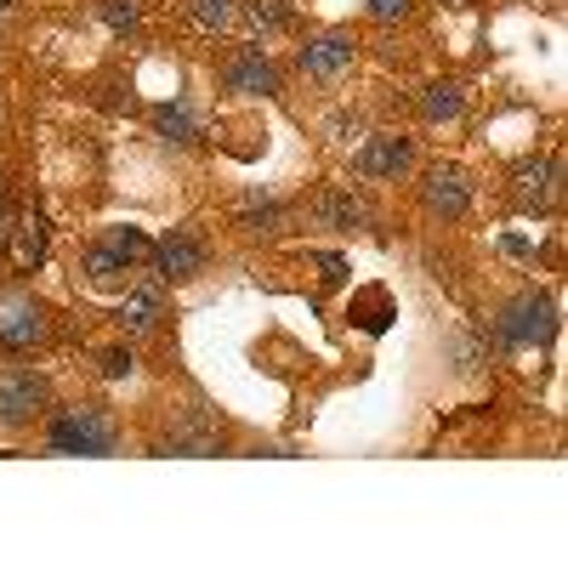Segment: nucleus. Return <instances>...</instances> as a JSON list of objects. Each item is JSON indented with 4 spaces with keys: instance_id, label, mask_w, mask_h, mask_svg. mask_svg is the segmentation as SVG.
Here are the masks:
<instances>
[{
    "instance_id": "nucleus-1",
    "label": "nucleus",
    "mask_w": 568,
    "mask_h": 568,
    "mask_svg": "<svg viewBox=\"0 0 568 568\" xmlns=\"http://www.w3.org/2000/svg\"><path fill=\"white\" fill-rule=\"evenodd\" d=\"M45 444L63 449V455H109L114 449V420L103 409H91V404L63 409L52 420V433H45Z\"/></svg>"
},
{
    "instance_id": "nucleus-2",
    "label": "nucleus",
    "mask_w": 568,
    "mask_h": 568,
    "mask_svg": "<svg viewBox=\"0 0 568 568\" xmlns=\"http://www.w3.org/2000/svg\"><path fill=\"white\" fill-rule=\"evenodd\" d=\"M551 329H557V307L540 291H524L500 313V342L506 347H540V342H551Z\"/></svg>"
},
{
    "instance_id": "nucleus-3",
    "label": "nucleus",
    "mask_w": 568,
    "mask_h": 568,
    "mask_svg": "<svg viewBox=\"0 0 568 568\" xmlns=\"http://www.w3.org/2000/svg\"><path fill=\"white\" fill-rule=\"evenodd\" d=\"M45 336V313L34 296H7L0 302V347L7 353H29Z\"/></svg>"
},
{
    "instance_id": "nucleus-4",
    "label": "nucleus",
    "mask_w": 568,
    "mask_h": 568,
    "mask_svg": "<svg viewBox=\"0 0 568 568\" xmlns=\"http://www.w3.org/2000/svg\"><path fill=\"white\" fill-rule=\"evenodd\" d=\"M296 63H302V74H313V80H336V74H347V69H353V34H347V29H329V34L307 40Z\"/></svg>"
},
{
    "instance_id": "nucleus-5",
    "label": "nucleus",
    "mask_w": 568,
    "mask_h": 568,
    "mask_svg": "<svg viewBox=\"0 0 568 568\" xmlns=\"http://www.w3.org/2000/svg\"><path fill=\"white\" fill-rule=\"evenodd\" d=\"M45 409V382L40 375H12L0 382V426H23Z\"/></svg>"
},
{
    "instance_id": "nucleus-6",
    "label": "nucleus",
    "mask_w": 568,
    "mask_h": 568,
    "mask_svg": "<svg viewBox=\"0 0 568 568\" xmlns=\"http://www.w3.org/2000/svg\"><path fill=\"white\" fill-rule=\"evenodd\" d=\"M420 200H426V211H433V216H460L466 205H471V187H466V176L460 171H433V176H426L420 182Z\"/></svg>"
},
{
    "instance_id": "nucleus-7",
    "label": "nucleus",
    "mask_w": 568,
    "mask_h": 568,
    "mask_svg": "<svg viewBox=\"0 0 568 568\" xmlns=\"http://www.w3.org/2000/svg\"><path fill=\"white\" fill-rule=\"evenodd\" d=\"M227 85L245 91V98H267V91H278V74H273V63L251 45V52H240V58L227 63Z\"/></svg>"
},
{
    "instance_id": "nucleus-8",
    "label": "nucleus",
    "mask_w": 568,
    "mask_h": 568,
    "mask_svg": "<svg viewBox=\"0 0 568 568\" xmlns=\"http://www.w3.org/2000/svg\"><path fill=\"white\" fill-rule=\"evenodd\" d=\"M551 200H557V160L517 165V205H524V211H546Z\"/></svg>"
},
{
    "instance_id": "nucleus-9",
    "label": "nucleus",
    "mask_w": 568,
    "mask_h": 568,
    "mask_svg": "<svg viewBox=\"0 0 568 568\" xmlns=\"http://www.w3.org/2000/svg\"><path fill=\"white\" fill-rule=\"evenodd\" d=\"M154 262H160L165 278H194L205 267V251H200V240H187V233H171V240L154 245Z\"/></svg>"
},
{
    "instance_id": "nucleus-10",
    "label": "nucleus",
    "mask_w": 568,
    "mask_h": 568,
    "mask_svg": "<svg viewBox=\"0 0 568 568\" xmlns=\"http://www.w3.org/2000/svg\"><path fill=\"white\" fill-rule=\"evenodd\" d=\"M409 160H415V149L404 136H375L369 149L358 154V171L364 176H398V171H409Z\"/></svg>"
},
{
    "instance_id": "nucleus-11",
    "label": "nucleus",
    "mask_w": 568,
    "mask_h": 568,
    "mask_svg": "<svg viewBox=\"0 0 568 568\" xmlns=\"http://www.w3.org/2000/svg\"><path fill=\"white\" fill-rule=\"evenodd\" d=\"M40 256H45V222H40V216L29 211V216H23V222L12 227V262H18L23 273H29V267H34Z\"/></svg>"
},
{
    "instance_id": "nucleus-12",
    "label": "nucleus",
    "mask_w": 568,
    "mask_h": 568,
    "mask_svg": "<svg viewBox=\"0 0 568 568\" xmlns=\"http://www.w3.org/2000/svg\"><path fill=\"white\" fill-rule=\"evenodd\" d=\"M460 103H466V91H460L455 80H433V85L420 91V114L433 120V125H438V120H455Z\"/></svg>"
},
{
    "instance_id": "nucleus-13",
    "label": "nucleus",
    "mask_w": 568,
    "mask_h": 568,
    "mask_svg": "<svg viewBox=\"0 0 568 568\" xmlns=\"http://www.w3.org/2000/svg\"><path fill=\"white\" fill-rule=\"evenodd\" d=\"M358 329H369V336H382V329L393 324V302H387V291H364L358 302H353V313H347Z\"/></svg>"
},
{
    "instance_id": "nucleus-14",
    "label": "nucleus",
    "mask_w": 568,
    "mask_h": 568,
    "mask_svg": "<svg viewBox=\"0 0 568 568\" xmlns=\"http://www.w3.org/2000/svg\"><path fill=\"white\" fill-rule=\"evenodd\" d=\"M313 216L318 222H336V227H364V205L353 194H318L313 200Z\"/></svg>"
},
{
    "instance_id": "nucleus-15",
    "label": "nucleus",
    "mask_w": 568,
    "mask_h": 568,
    "mask_svg": "<svg viewBox=\"0 0 568 568\" xmlns=\"http://www.w3.org/2000/svg\"><path fill=\"white\" fill-rule=\"evenodd\" d=\"M154 318H160V296H154V291H136V296L120 307V329H131V336H142Z\"/></svg>"
},
{
    "instance_id": "nucleus-16",
    "label": "nucleus",
    "mask_w": 568,
    "mask_h": 568,
    "mask_svg": "<svg viewBox=\"0 0 568 568\" xmlns=\"http://www.w3.org/2000/svg\"><path fill=\"white\" fill-rule=\"evenodd\" d=\"M187 18H194V29H205V34H222L233 23V0H187Z\"/></svg>"
},
{
    "instance_id": "nucleus-17",
    "label": "nucleus",
    "mask_w": 568,
    "mask_h": 568,
    "mask_svg": "<svg viewBox=\"0 0 568 568\" xmlns=\"http://www.w3.org/2000/svg\"><path fill=\"white\" fill-rule=\"evenodd\" d=\"M154 125L171 136V142H194L200 136V125H194V114H187L182 103H165V109H154Z\"/></svg>"
},
{
    "instance_id": "nucleus-18",
    "label": "nucleus",
    "mask_w": 568,
    "mask_h": 568,
    "mask_svg": "<svg viewBox=\"0 0 568 568\" xmlns=\"http://www.w3.org/2000/svg\"><path fill=\"white\" fill-rule=\"evenodd\" d=\"M278 222H284L278 205H251V211H240V233H251V240H273Z\"/></svg>"
},
{
    "instance_id": "nucleus-19",
    "label": "nucleus",
    "mask_w": 568,
    "mask_h": 568,
    "mask_svg": "<svg viewBox=\"0 0 568 568\" xmlns=\"http://www.w3.org/2000/svg\"><path fill=\"white\" fill-rule=\"evenodd\" d=\"M85 273H91V284H114V278L125 273V262H120L109 245H98V251L85 256Z\"/></svg>"
},
{
    "instance_id": "nucleus-20",
    "label": "nucleus",
    "mask_w": 568,
    "mask_h": 568,
    "mask_svg": "<svg viewBox=\"0 0 568 568\" xmlns=\"http://www.w3.org/2000/svg\"><path fill=\"white\" fill-rule=\"evenodd\" d=\"M251 23H256L262 34H273V29L291 23V7H284V0H251Z\"/></svg>"
},
{
    "instance_id": "nucleus-21",
    "label": "nucleus",
    "mask_w": 568,
    "mask_h": 568,
    "mask_svg": "<svg viewBox=\"0 0 568 568\" xmlns=\"http://www.w3.org/2000/svg\"><path fill=\"white\" fill-rule=\"evenodd\" d=\"M109 251H114V256H120V262L131 267L136 256H149V240H142V233H136V227H120V233H114V240H109Z\"/></svg>"
},
{
    "instance_id": "nucleus-22",
    "label": "nucleus",
    "mask_w": 568,
    "mask_h": 568,
    "mask_svg": "<svg viewBox=\"0 0 568 568\" xmlns=\"http://www.w3.org/2000/svg\"><path fill=\"white\" fill-rule=\"evenodd\" d=\"M103 18H109L114 29H131V23H136V0H103Z\"/></svg>"
},
{
    "instance_id": "nucleus-23",
    "label": "nucleus",
    "mask_w": 568,
    "mask_h": 568,
    "mask_svg": "<svg viewBox=\"0 0 568 568\" xmlns=\"http://www.w3.org/2000/svg\"><path fill=\"white\" fill-rule=\"evenodd\" d=\"M369 18L398 23V18H409V0H369Z\"/></svg>"
},
{
    "instance_id": "nucleus-24",
    "label": "nucleus",
    "mask_w": 568,
    "mask_h": 568,
    "mask_svg": "<svg viewBox=\"0 0 568 568\" xmlns=\"http://www.w3.org/2000/svg\"><path fill=\"white\" fill-rule=\"evenodd\" d=\"M103 375H109V382H125V375H131V353H125V347L103 353Z\"/></svg>"
},
{
    "instance_id": "nucleus-25",
    "label": "nucleus",
    "mask_w": 568,
    "mask_h": 568,
    "mask_svg": "<svg viewBox=\"0 0 568 568\" xmlns=\"http://www.w3.org/2000/svg\"><path fill=\"white\" fill-rule=\"evenodd\" d=\"M318 267H324L329 284H342V278H347V262H342V256H318Z\"/></svg>"
},
{
    "instance_id": "nucleus-26",
    "label": "nucleus",
    "mask_w": 568,
    "mask_h": 568,
    "mask_svg": "<svg viewBox=\"0 0 568 568\" xmlns=\"http://www.w3.org/2000/svg\"><path fill=\"white\" fill-rule=\"evenodd\" d=\"M0 12H7V0H0Z\"/></svg>"
}]
</instances>
